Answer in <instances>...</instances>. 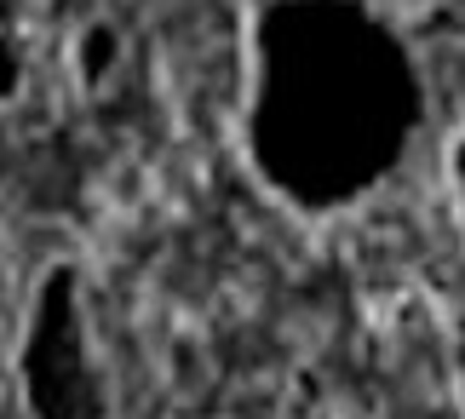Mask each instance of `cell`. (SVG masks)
I'll return each mask as SVG.
<instances>
[{
    "label": "cell",
    "instance_id": "obj_1",
    "mask_svg": "<svg viewBox=\"0 0 465 419\" xmlns=\"http://www.w3.org/2000/svg\"><path fill=\"white\" fill-rule=\"evenodd\" d=\"M351 41L333 29L328 6L276 0L253 24V75H247V155L259 178L288 202L339 190L333 144L356 133V64Z\"/></svg>",
    "mask_w": 465,
    "mask_h": 419
},
{
    "label": "cell",
    "instance_id": "obj_2",
    "mask_svg": "<svg viewBox=\"0 0 465 419\" xmlns=\"http://www.w3.org/2000/svg\"><path fill=\"white\" fill-rule=\"evenodd\" d=\"M24 391L35 419H104V391L81 322V282L64 264L41 282V299H35V322L24 339Z\"/></svg>",
    "mask_w": 465,
    "mask_h": 419
},
{
    "label": "cell",
    "instance_id": "obj_3",
    "mask_svg": "<svg viewBox=\"0 0 465 419\" xmlns=\"http://www.w3.org/2000/svg\"><path fill=\"white\" fill-rule=\"evenodd\" d=\"M12 81H17V52H12V35L0 29V98L12 93Z\"/></svg>",
    "mask_w": 465,
    "mask_h": 419
}]
</instances>
